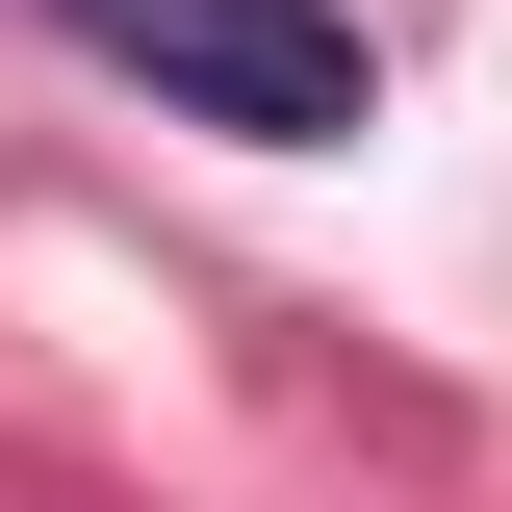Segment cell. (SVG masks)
Masks as SVG:
<instances>
[{"label":"cell","instance_id":"obj_1","mask_svg":"<svg viewBox=\"0 0 512 512\" xmlns=\"http://www.w3.org/2000/svg\"><path fill=\"white\" fill-rule=\"evenodd\" d=\"M52 52L154 77V103H180V128H231V154H333V128L384 103L359 0H52Z\"/></svg>","mask_w":512,"mask_h":512}]
</instances>
